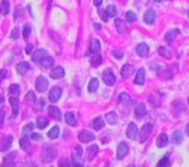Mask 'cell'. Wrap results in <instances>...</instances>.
Listing matches in <instances>:
<instances>
[{
	"label": "cell",
	"mask_w": 189,
	"mask_h": 167,
	"mask_svg": "<svg viewBox=\"0 0 189 167\" xmlns=\"http://www.w3.org/2000/svg\"><path fill=\"white\" fill-rule=\"evenodd\" d=\"M55 157H56V149H55L53 146H51V145H45V146H44V150H42V160L45 161V163H49V161H52Z\"/></svg>",
	"instance_id": "6da1fadb"
},
{
	"label": "cell",
	"mask_w": 189,
	"mask_h": 167,
	"mask_svg": "<svg viewBox=\"0 0 189 167\" xmlns=\"http://www.w3.org/2000/svg\"><path fill=\"white\" fill-rule=\"evenodd\" d=\"M127 153H129V145L126 142H121L118 145V149H116V157H118V160L125 159Z\"/></svg>",
	"instance_id": "7a4b0ae2"
},
{
	"label": "cell",
	"mask_w": 189,
	"mask_h": 167,
	"mask_svg": "<svg viewBox=\"0 0 189 167\" xmlns=\"http://www.w3.org/2000/svg\"><path fill=\"white\" fill-rule=\"evenodd\" d=\"M185 111V103L182 102L181 99H177L172 102V113H174V116H181V114Z\"/></svg>",
	"instance_id": "3957f363"
},
{
	"label": "cell",
	"mask_w": 189,
	"mask_h": 167,
	"mask_svg": "<svg viewBox=\"0 0 189 167\" xmlns=\"http://www.w3.org/2000/svg\"><path fill=\"white\" fill-rule=\"evenodd\" d=\"M35 88H37V91L39 93L46 92V89H48V79L45 77H42V75H39L37 78V81H35Z\"/></svg>",
	"instance_id": "277c9868"
},
{
	"label": "cell",
	"mask_w": 189,
	"mask_h": 167,
	"mask_svg": "<svg viewBox=\"0 0 189 167\" xmlns=\"http://www.w3.org/2000/svg\"><path fill=\"white\" fill-rule=\"evenodd\" d=\"M102 79H104V82L107 84L108 86H112L115 85V74L112 72V70H105V71H102Z\"/></svg>",
	"instance_id": "5b68a950"
},
{
	"label": "cell",
	"mask_w": 189,
	"mask_h": 167,
	"mask_svg": "<svg viewBox=\"0 0 189 167\" xmlns=\"http://www.w3.org/2000/svg\"><path fill=\"white\" fill-rule=\"evenodd\" d=\"M151 130H153V125L150 124V122H147V124H144L143 127L140 128V139L139 141L143 143V142L147 141V138H149V135L151 134Z\"/></svg>",
	"instance_id": "8992f818"
},
{
	"label": "cell",
	"mask_w": 189,
	"mask_h": 167,
	"mask_svg": "<svg viewBox=\"0 0 189 167\" xmlns=\"http://www.w3.org/2000/svg\"><path fill=\"white\" fill-rule=\"evenodd\" d=\"M60 96H62V88L60 86H53L51 89V92H49V100L52 103H56L60 99Z\"/></svg>",
	"instance_id": "52a82bcc"
},
{
	"label": "cell",
	"mask_w": 189,
	"mask_h": 167,
	"mask_svg": "<svg viewBox=\"0 0 189 167\" xmlns=\"http://www.w3.org/2000/svg\"><path fill=\"white\" fill-rule=\"evenodd\" d=\"M49 75H51L52 79H59V78L65 77V68L60 66L53 67V68L51 70V72H49Z\"/></svg>",
	"instance_id": "ba28073f"
},
{
	"label": "cell",
	"mask_w": 189,
	"mask_h": 167,
	"mask_svg": "<svg viewBox=\"0 0 189 167\" xmlns=\"http://www.w3.org/2000/svg\"><path fill=\"white\" fill-rule=\"evenodd\" d=\"M99 50H101V43H99V41L97 38H91L88 53H91V54H95V53H99Z\"/></svg>",
	"instance_id": "9c48e42d"
},
{
	"label": "cell",
	"mask_w": 189,
	"mask_h": 167,
	"mask_svg": "<svg viewBox=\"0 0 189 167\" xmlns=\"http://www.w3.org/2000/svg\"><path fill=\"white\" fill-rule=\"evenodd\" d=\"M94 138H95V136H94V134L91 132V131H81V132L79 134V141L80 142H84V143L91 142Z\"/></svg>",
	"instance_id": "30bf717a"
},
{
	"label": "cell",
	"mask_w": 189,
	"mask_h": 167,
	"mask_svg": "<svg viewBox=\"0 0 189 167\" xmlns=\"http://www.w3.org/2000/svg\"><path fill=\"white\" fill-rule=\"evenodd\" d=\"M137 134H139V128H137V125H136L135 122H130V124L127 125L126 135L129 136L130 139H136V136H137Z\"/></svg>",
	"instance_id": "8fae6325"
},
{
	"label": "cell",
	"mask_w": 189,
	"mask_h": 167,
	"mask_svg": "<svg viewBox=\"0 0 189 167\" xmlns=\"http://www.w3.org/2000/svg\"><path fill=\"white\" fill-rule=\"evenodd\" d=\"M9 102H10L12 109H13V117H17L18 110H20V107H18V106H20V105H18V96H10Z\"/></svg>",
	"instance_id": "7c38bea8"
},
{
	"label": "cell",
	"mask_w": 189,
	"mask_h": 167,
	"mask_svg": "<svg viewBox=\"0 0 189 167\" xmlns=\"http://www.w3.org/2000/svg\"><path fill=\"white\" fill-rule=\"evenodd\" d=\"M144 81H146V70H144V68H140L137 72H136L135 84H136V85H143Z\"/></svg>",
	"instance_id": "4fadbf2b"
},
{
	"label": "cell",
	"mask_w": 189,
	"mask_h": 167,
	"mask_svg": "<svg viewBox=\"0 0 189 167\" xmlns=\"http://www.w3.org/2000/svg\"><path fill=\"white\" fill-rule=\"evenodd\" d=\"M16 70H17V72L20 75H24V74H27V72L31 70V66H30L27 61H21V63H18L17 64V67H16Z\"/></svg>",
	"instance_id": "5bb4252c"
},
{
	"label": "cell",
	"mask_w": 189,
	"mask_h": 167,
	"mask_svg": "<svg viewBox=\"0 0 189 167\" xmlns=\"http://www.w3.org/2000/svg\"><path fill=\"white\" fill-rule=\"evenodd\" d=\"M53 63H55V61H53V58H52L51 56H49L48 53H46V54L42 58H41V61H39V63H38V64H41V66H42L44 68H51V67L53 66Z\"/></svg>",
	"instance_id": "9a60e30c"
},
{
	"label": "cell",
	"mask_w": 189,
	"mask_h": 167,
	"mask_svg": "<svg viewBox=\"0 0 189 167\" xmlns=\"http://www.w3.org/2000/svg\"><path fill=\"white\" fill-rule=\"evenodd\" d=\"M133 72H135V67H133L132 64H125V66L122 67V70H121V74H122V77H123V78H129Z\"/></svg>",
	"instance_id": "2e32d148"
},
{
	"label": "cell",
	"mask_w": 189,
	"mask_h": 167,
	"mask_svg": "<svg viewBox=\"0 0 189 167\" xmlns=\"http://www.w3.org/2000/svg\"><path fill=\"white\" fill-rule=\"evenodd\" d=\"M149 45L147 43H140L137 45V47H136V53H137L140 57H146L147 54H149Z\"/></svg>",
	"instance_id": "e0dca14e"
},
{
	"label": "cell",
	"mask_w": 189,
	"mask_h": 167,
	"mask_svg": "<svg viewBox=\"0 0 189 167\" xmlns=\"http://www.w3.org/2000/svg\"><path fill=\"white\" fill-rule=\"evenodd\" d=\"M116 14H118V10H116V7L115 6H108L107 7V10H105V13H104V19L107 21L108 18H112V17H116Z\"/></svg>",
	"instance_id": "ac0fdd59"
},
{
	"label": "cell",
	"mask_w": 189,
	"mask_h": 167,
	"mask_svg": "<svg viewBox=\"0 0 189 167\" xmlns=\"http://www.w3.org/2000/svg\"><path fill=\"white\" fill-rule=\"evenodd\" d=\"M154 19H155V11L154 10H147L146 13H144V22L146 24H149V25H151L153 22H154Z\"/></svg>",
	"instance_id": "d6986e66"
},
{
	"label": "cell",
	"mask_w": 189,
	"mask_h": 167,
	"mask_svg": "<svg viewBox=\"0 0 189 167\" xmlns=\"http://www.w3.org/2000/svg\"><path fill=\"white\" fill-rule=\"evenodd\" d=\"M48 113H49V116L55 120H59L60 117H62V111H60L59 107H56V106H51V107L48 109Z\"/></svg>",
	"instance_id": "ffe728a7"
},
{
	"label": "cell",
	"mask_w": 189,
	"mask_h": 167,
	"mask_svg": "<svg viewBox=\"0 0 189 167\" xmlns=\"http://www.w3.org/2000/svg\"><path fill=\"white\" fill-rule=\"evenodd\" d=\"M147 113L146 110V106H144V103H139L137 106H136V110H135V114L137 118H141V117H144Z\"/></svg>",
	"instance_id": "44dd1931"
},
{
	"label": "cell",
	"mask_w": 189,
	"mask_h": 167,
	"mask_svg": "<svg viewBox=\"0 0 189 167\" xmlns=\"http://www.w3.org/2000/svg\"><path fill=\"white\" fill-rule=\"evenodd\" d=\"M168 136H167V134H161V135H158L157 138V142H155V145H157V148H164L168 145Z\"/></svg>",
	"instance_id": "7402d4cb"
},
{
	"label": "cell",
	"mask_w": 189,
	"mask_h": 167,
	"mask_svg": "<svg viewBox=\"0 0 189 167\" xmlns=\"http://www.w3.org/2000/svg\"><path fill=\"white\" fill-rule=\"evenodd\" d=\"M65 120H66V122H67L69 125H71V127H74V125L77 124L76 116H74L73 111H67V113L65 114Z\"/></svg>",
	"instance_id": "603a6c76"
},
{
	"label": "cell",
	"mask_w": 189,
	"mask_h": 167,
	"mask_svg": "<svg viewBox=\"0 0 189 167\" xmlns=\"http://www.w3.org/2000/svg\"><path fill=\"white\" fill-rule=\"evenodd\" d=\"M182 139H183V135H182V132H181V131H174V132H172V136H171V142H172V143L179 145L181 142H182Z\"/></svg>",
	"instance_id": "cb8c5ba5"
},
{
	"label": "cell",
	"mask_w": 189,
	"mask_h": 167,
	"mask_svg": "<svg viewBox=\"0 0 189 167\" xmlns=\"http://www.w3.org/2000/svg\"><path fill=\"white\" fill-rule=\"evenodd\" d=\"M71 166H76V167H83V166H84V163H83V160H81V156L73 153V155H71Z\"/></svg>",
	"instance_id": "d4e9b609"
},
{
	"label": "cell",
	"mask_w": 189,
	"mask_h": 167,
	"mask_svg": "<svg viewBox=\"0 0 189 167\" xmlns=\"http://www.w3.org/2000/svg\"><path fill=\"white\" fill-rule=\"evenodd\" d=\"M97 152H98V145H91L87 149V159L88 160H93L94 156L97 155Z\"/></svg>",
	"instance_id": "484cf974"
},
{
	"label": "cell",
	"mask_w": 189,
	"mask_h": 167,
	"mask_svg": "<svg viewBox=\"0 0 189 167\" xmlns=\"http://www.w3.org/2000/svg\"><path fill=\"white\" fill-rule=\"evenodd\" d=\"M158 54L163 56V57H165V58H171V57H172L171 50H169L168 47H164V46H160V47H158Z\"/></svg>",
	"instance_id": "4316f807"
},
{
	"label": "cell",
	"mask_w": 189,
	"mask_h": 167,
	"mask_svg": "<svg viewBox=\"0 0 189 167\" xmlns=\"http://www.w3.org/2000/svg\"><path fill=\"white\" fill-rule=\"evenodd\" d=\"M107 122L111 125H115L116 122H118V117H116L115 111H109V113H107Z\"/></svg>",
	"instance_id": "83f0119b"
},
{
	"label": "cell",
	"mask_w": 189,
	"mask_h": 167,
	"mask_svg": "<svg viewBox=\"0 0 189 167\" xmlns=\"http://www.w3.org/2000/svg\"><path fill=\"white\" fill-rule=\"evenodd\" d=\"M49 124V120L46 118V117H38L37 118V127L39 128V130H44V128H46Z\"/></svg>",
	"instance_id": "f1b7e54d"
},
{
	"label": "cell",
	"mask_w": 189,
	"mask_h": 167,
	"mask_svg": "<svg viewBox=\"0 0 189 167\" xmlns=\"http://www.w3.org/2000/svg\"><path fill=\"white\" fill-rule=\"evenodd\" d=\"M178 35H179V29H172V31H169V32L165 33V41H167V42H172Z\"/></svg>",
	"instance_id": "f546056e"
},
{
	"label": "cell",
	"mask_w": 189,
	"mask_h": 167,
	"mask_svg": "<svg viewBox=\"0 0 189 167\" xmlns=\"http://www.w3.org/2000/svg\"><path fill=\"white\" fill-rule=\"evenodd\" d=\"M0 11H2V13H3L4 15H7V14L10 13V2H9V0H2Z\"/></svg>",
	"instance_id": "4dcf8cb0"
},
{
	"label": "cell",
	"mask_w": 189,
	"mask_h": 167,
	"mask_svg": "<svg viewBox=\"0 0 189 167\" xmlns=\"http://www.w3.org/2000/svg\"><path fill=\"white\" fill-rule=\"evenodd\" d=\"M46 54V50H44V49H38L37 52L32 54V58H34V61H37V63H39L41 61V58L44 57V56Z\"/></svg>",
	"instance_id": "1f68e13d"
},
{
	"label": "cell",
	"mask_w": 189,
	"mask_h": 167,
	"mask_svg": "<svg viewBox=\"0 0 189 167\" xmlns=\"http://www.w3.org/2000/svg\"><path fill=\"white\" fill-rule=\"evenodd\" d=\"M98 86H99V82H98V79L97 78H93V79L90 81V84H88V92H95L97 89H98Z\"/></svg>",
	"instance_id": "d6a6232c"
},
{
	"label": "cell",
	"mask_w": 189,
	"mask_h": 167,
	"mask_svg": "<svg viewBox=\"0 0 189 167\" xmlns=\"http://www.w3.org/2000/svg\"><path fill=\"white\" fill-rule=\"evenodd\" d=\"M59 132H60L59 127H58V125H55V127H52V128H51V131L48 132V138H51V139H56L58 136H59Z\"/></svg>",
	"instance_id": "836d02e7"
},
{
	"label": "cell",
	"mask_w": 189,
	"mask_h": 167,
	"mask_svg": "<svg viewBox=\"0 0 189 167\" xmlns=\"http://www.w3.org/2000/svg\"><path fill=\"white\" fill-rule=\"evenodd\" d=\"M14 157H16V153H14V152L10 153L9 156H6V157H4L3 163H2V166H14V163H12V161L14 160Z\"/></svg>",
	"instance_id": "e575fe53"
},
{
	"label": "cell",
	"mask_w": 189,
	"mask_h": 167,
	"mask_svg": "<svg viewBox=\"0 0 189 167\" xmlns=\"http://www.w3.org/2000/svg\"><path fill=\"white\" fill-rule=\"evenodd\" d=\"M90 61H91V66L93 67H98L102 61V57L99 56V53H95V54H93V57H91Z\"/></svg>",
	"instance_id": "d590c367"
},
{
	"label": "cell",
	"mask_w": 189,
	"mask_h": 167,
	"mask_svg": "<svg viewBox=\"0 0 189 167\" xmlns=\"http://www.w3.org/2000/svg\"><path fill=\"white\" fill-rule=\"evenodd\" d=\"M93 127H94V130H97V131L102 130V128H104V120H102L101 117H97L93 121Z\"/></svg>",
	"instance_id": "8d00e7d4"
},
{
	"label": "cell",
	"mask_w": 189,
	"mask_h": 167,
	"mask_svg": "<svg viewBox=\"0 0 189 167\" xmlns=\"http://www.w3.org/2000/svg\"><path fill=\"white\" fill-rule=\"evenodd\" d=\"M12 143H13V136L12 135H7L6 138H4V142H3V150H4V152H7V150L10 149Z\"/></svg>",
	"instance_id": "74e56055"
},
{
	"label": "cell",
	"mask_w": 189,
	"mask_h": 167,
	"mask_svg": "<svg viewBox=\"0 0 189 167\" xmlns=\"http://www.w3.org/2000/svg\"><path fill=\"white\" fill-rule=\"evenodd\" d=\"M9 93H10V96H18V93H20V86H18L17 84H13L9 88Z\"/></svg>",
	"instance_id": "f35d334b"
},
{
	"label": "cell",
	"mask_w": 189,
	"mask_h": 167,
	"mask_svg": "<svg viewBox=\"0 0 189 167\" xmlns=\"http://www.w3.org/2000/svg\"><path fill=\"white\" fill-rule=\"evenodd\" d=\"M115 27L118 29L119 33H123L125 32V22L122 19H115Z\"/></svg>",
	"instance_id": "ab89813d"
},
{
	"label": "cell",
	"mask_w": 189,
	"mask_h": 167,
	"mask_svg": "<svg viewBox=\"0 0 189 167\" xmlns=\"http://www.w3.org/2000/svg\"><path fill=\"white\" fill-rule=\"evenodd\" d=\"M20 146L23 148L24 150H28L30 149V139L27 138V136H23V138L20 139Z\"/></svg>",
	"instance_id": "60d3db41"
},
{
	"label": "cell",
	"mask_w": 189,
	"mask_h": 167,
	"mask_svg": "<svg viewBox=\"0 0 189 167\" xmlns=\"http://www.w3.org/2000/svg\"><path fill=\"white\" fill-rule=\"evenodd\" d=\"M130 97H129V95L126 93V92H122L121 95H119V97H118V105H122L123 102H126V100H129Z\"/></svg>",
	"instance_id": "b9f144b4"
},
{
	"label": "cell",
	"mask_w": 189,
	"mask_h": 167,
	"mask_svg": "<svg viewBox=\"0 0 189 167\" xmlns=\"http://www.w3.org/2000/svg\"><path fill=\"white\" fill-rule=\"evenodd\" d=\"M136 19H137L136 14L133 13V11H127V13H126V21L127 22H135Z\"/></svg>",
	"instance_id": "7bdbcfd3"
},
{
	"label": "cell",
	"mask_w": 189,
	"mask_h": 167,
	"mask_svg": "<svg viewBox=\"0 0 189 167\" xmlns=\"http://www.w3.org/2000/svg\"><path fill=\"white\" fill-rule=\"evenodd\" d=\"M34 105H35V110H42L44 109V106H45V100L44 99H39V100H35L34 102Z\"/></svg>",
	"instance_id": "ee69618b"
},
{
	"label": "cell",
	"mask_w": 189,
	"mask_h": 167,
	"mask_svg": "<svg viewBox=\"0 0 189 167\" xmlns=\"http://www.w3.org/2000/svg\"><path fill=\"white\" fill-rule=\"evenodd\" d=\"M30 33H31V27H30L28 24L24 25V28H23V36L27 39V38L30 36Z\"/></svg>",
	"instance_id": "f6af8a7d"
},
{
	"label": "cell",
	"mask_w": 189,
	"mask_h": 167,
	"mask_svg": "<svg viewBox=\"0 0 189 167\" xmlns=\"http://www.w3.org/2000/svg\"><path fill=\"white\" fill-rule=\"evenodd\" d=\"M18 36H20V28H14L12 31V33H10V38L16 41V39H18Z\"/></svg>",
	"instance_id": "bcb514c9"
},
{
	"label": "cell",
	"mask_w": 189,
	"mask_h": 167,
	"mask_svg": "<svg viewBox=\"0 0 189 167\" xmlns=\"http://www.w3.org/2000/svg\"><path fill=\"white\" fill-rule=\"evenodd\" d=\"M158 166H169V159L168 156H164L160 161H158Z\"/></svg>",
	"instance_id": "7dc6e473"
},
{
	"label": "cell",
	"mask_w": 189,
	"mask_h": 167,
	"mask_svg": "<svg viewBox=\"0 0 189 167\" xmlns=\"http://www.w3.org/2000/svg\"><path fill=\"white\" fill-rule=\"evenodd\" d=\"M25 100H27V102H35L34 92H28V93H27V96H25Z\"/></svg>",
	"instance_id": "c3c4849f"
},
{
	"label": "cell",
	"mask_w": 189,
	"mask_h": 167,
	"mask_svg": "<svg viewBox=\"0 0 189 167\" xmlns=\"http://www.w3.org/2000/svg\"><path fill=\"white\" fill-rule=\"evenodd\" d=\"M32 128H34V124H32V122H28V124L25 125V127H24V134H27V132H31L32 131Z\"/></svg>",
	"instance_id": "681fc988"
},
{
	"label": "cell",
	"mask_w": 189,
	"mask_h": 167,
	"mask_svg": "<svg viewBox=\"0 0 189 167\" xmlns=\"http://www.w3.org/2000/svg\"><path fill=\"white\" fill-rule=\"evenodd\" d=\"M31 138L35 139V141H41V139H42V136H41L39 134H37V132H32L31 134Z\"/></svg>",
	"instance_id": "f907efd6"
},
{
	"label": "cell",
	"mask_w": 189,
	"mask_h": 167,
	"mask_svg": "<svg viewBox=\"0 0 189 167\" xmlns=\"http://www.w3.org/2000/svg\"><path fill=\"white\" fill-rule=\"evenodd\" d=\"M32 47H34V46H32L31 43L27 45V47H25V53H27V54H32Z\"/></svg>",
	"instance_id": "816d5d0a"
},
{
	"label": "cell",
	"mask_w": 189,
	"mask_h": 167,
	"mask_svg": "<svg viewBox=\"0 0 189 167\" xmlns=\"http://www.w3.org/2000/svg\"><path fill=\"white\" fill-rule=\"evenodd\" d=\"M6 75H7V71L6 70H0V82L6 78Z\"/></svg>",
	"instance_id": "f5cc1de1"
},
{
	"label": "cell",
	"mask_w": 189,
	"mask_h": 167,
	"mask_svg": "<svg viewBox=\"0 0 189 167\" xmlns=\"http://www.w3.org/2000/svg\"><path fill=\"white\" fill-rule=\"evenodd\" d=\"M113 56H115V57H118V58H122V57H123V53L118 52V50H113Z\"/></svg>",
	"instance_id": "db71d44e"
},
{
	"label": "cell",
	"mask_w": 189,
	"mask_h": 167,
	"mask_svg": "<svg viewBox=\"0 0 189 167\" xmlns=\"http://www.w3.org/2000/svg\"><path fill=\"white\" fill-rule=\"evenodd\" d=\"M74 153L76 155H79V156H83V149L80 146H76V150H74Z\"/></svg>",
	"instance_id": "11a10c76"
},
{
	"label": "cell",
	"mask_w": 189,
	"mask_h": 167,
	"mask_svg": "<svg viewBox=\"0 0 189 167\" xmlns=\"http://www.w3.org/2000/svg\"><path fill=\"white\" fill-rule=\"evenodd\" d=\"M59 166H63V167H69V166H71V163H67L66 160H63V161H60L59 163Z\"/></svg>",
	"instance_id": "9f6ffc18"
},
{
	"label": "cell",
	"mask_w": 189,
	"mask_h": 167,
	"mask_svg": "<svg viewBox=\"0 0 189 167\" xmlns=\"http://www.w3.org/2000/svg\"><path fill=\"white\" fill-rule=\"evenodd\" d=\"M3 120H4V111L0 110V125L3 124Z\"/></svg>",
	"instance_id": "6f0895ef"
},
{
	"label": "cell",
	"mask_w": 189,
	"mask_h": 167,
	"mask_svg": "<svg viewBox=\"0 0 189 167\" xmlns=\"http://www.w3.org/2000/svg\"><path fill=\"white\" fill-rule=\"evenodd\" d=\"M101 3H102V0H94V6H97V7L101 6Z\"/></svg>",
	"instance_id": "680465c9"
},
{
	"label": "cell",
	"mask_w": 189,
	"mask_h": 167,
	"mask_svg": "<svg viewBox=\"0 0 189 167\" xmlns=\"http://www.w3.org/2000/svg\"><path fill=\"white\" fill-rule=\"evenodd\" d=\"M185 132H186V135L189 136V122H188V125H186V128H185Z\"/></svg>",
	"instance_id": "91938a15"
},
{
	"label": "cell",
	"mask_w": 189,
	"mask_h": 167,
	"mask_svg": "<svg viewBox=\"0 0 189 167\" xmlns=\"http://www.w3.org/2000/svg\"><path fill=\"white\" fill-rule=\"evenodd\" d=\"M3 102H4V96H3V95H0V105H2Z\"/></svg>",
	"instance_id": "94428289"
},
{
	"label": "cell",
	"mask_w": 189,
	"mask_h": 167,
	"mask_svg": "<svg viewBox=\"0 0 189 167\" xmlns=\"http://www.w3.org/2000/svg\"><path fill=\"white\" fill-rule=\"evenodd\" d=\"M94 28H95V29H101V27H99V24H95V25H94Z\"/></svg>",
	"instance_id": "6125c7cd"
},
{
	"label": "cell",
	"mask_w": 189,
	"mask_h": 167,
	"mask_svg": "<svg viewBox=\"0 0 189 167\" xmlns=\"http://www.w3.org/2000/svg\"><path fill=\"white\" fill-rule=\"evenodd\" d=\"M154 2H161V0H154Z\"/></svg>",
	"instance_id": "be15d7a7"
},
{
	"label": "cell",
	"mask_w": 189,
	"mask_h": 167,
	"mask_svg": "<svg viewBox=\"0 0 189 167\" xmlns=\"http://www.w3.org/2000/svg\"><path fill=\"white\" fill-rule=\"evenodd\" d=\"M188 15H189V11H188Z\"/></svg>",
	"instance_id": "e7e4bbea"
},
{
	"label": "cell",
	"mask_w": 189,
	"mask_h": 167,
	"mask_svg": "<svg viewBox=\"0 0 189 167\" xmlns=\"http://www.w3.org/2000/svg\"><path fill=\"white\" fill-rule=\"evenodd\" d=\"M188 103H189V99H188Z\"/></svg>",
	"instance_id": "03108f58"
}]
</instances>
